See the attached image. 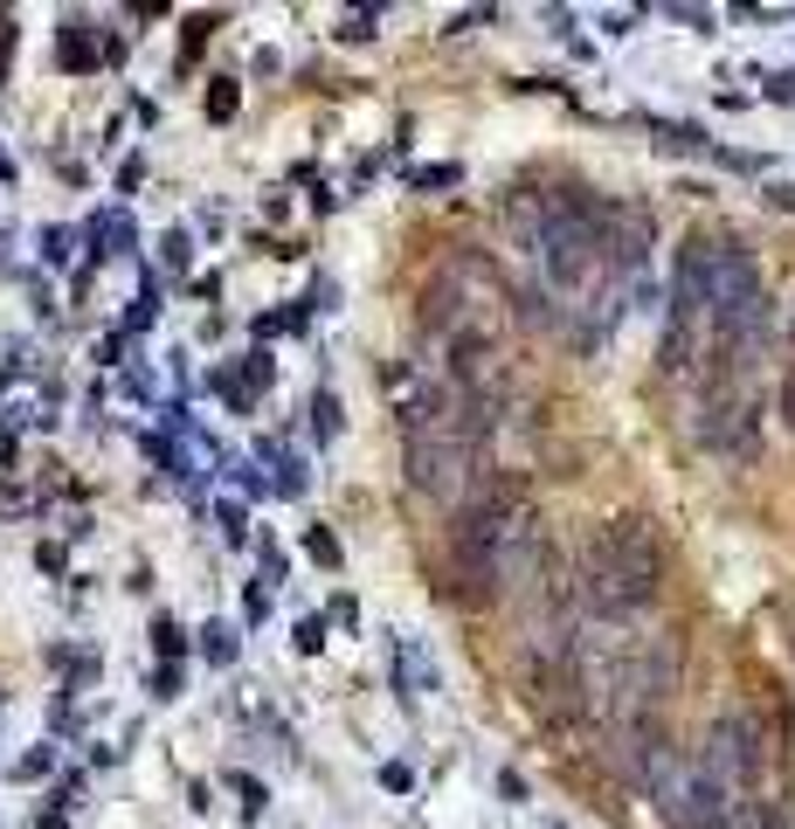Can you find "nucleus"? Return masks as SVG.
Wrapping results in <instances>:
<instances>
[{"mask_svg": "<svg viewBox=\"0 0 795 829\" xmlns=\"http://www.w3.org/2000/svg\"><path fill=\"white\" fill-rule=\"evenodd\" d=\"M304 547H312V560H325V567H340V539H332L325 526H312V532H304Z\"/></svg>", "mask_w": 795, "mask_h": 829, "instance_id": "nucleus-5", "label": "nucleus"}, {"mask_svg": "<svg viewBox=\"0 0 795 829\" xmlns=\"http://www.w3.org/2000/svg\"><path fill=\"white\" fill-rule=\"evenodd\" d=\"M416 187H456V166H429V173H416Z\"/></svg>", "mask_w": 795, "mask_h": 829, "instance_id": "nucleus-8", "label": "nucleus"}, {"mask_svg": "<svg viewBox=\"0 0 795 829\" xmlns=\"http://www.w3.org/2000/svg\"><path fill=\"white\" fill-rule=\"evenodd\" d=\"M201 650H208V664H228V657H236V629L208 622V629H201Z\"/></svg>", "mask_w": 795, "mask_h": 829, "instance_id": "nucleus-3", "label": "nucleus"}, {"mask_svg": "<svg viewBox=\"0 0 795 829\" xmlns=\"http://www.w3.org/2000/svg\"><path fill=\"white\" fill-rule=\"evenodd\" d=\"M581 602L588 615H609V622H623L636 609H651L657 602V581H664V547H657V532H651V518H609V526L588 532V547H581Z\"/></svg>", "mask_w": 795, "mask_h": 829, "instance_id": "nucleus-1", "label": "nucleus"}, {"mask_svg": "<svg viewBox=\"0 0 795 829\" xmlns=\"http://www.w3.org/2000/svg\"><path fill=\"white\" fill-rule=\"evenodd\" d=\"M312 429H319V443H325V435H340V401H332V395H312Z\"/></svg>", "mask_w": 795, "mask_h": 829, "instance_id": "nucleus-4", "label": "nucleus"}, {"mask_svg": "<svg viewBox=\"0 0 795 829\" xmlns=\"http://www.w3.org/2000/svg\"><path fill=\"white\" fill-rule=\"evenodd\" d=\"M720 782L740 795L761 774V733H754V719H740V712H727V719H712V733H706V754H699Z\"/></svg>", "mask_w": 795, "mask_h": 829, "instance_id": "nucleus-2", "label": "nucleus"}, {"mask_svg": "<svg viewBox=\"0 0 795 829\" xmlns=\"http://www.w3.org/2000/svg\"><path fill=\"white\" fill-rule=\"evenodd\" d=\"M788 353H795V319H788Z\"/></svg>", "mask_w": 795, "mask_h": 829, "instance_id": "nucleus-11", "label": "nucleus"}, {"mask_svg": "<svg viewBox=\"0 0 795 829\" xmlns=\"http://www.w3.org/2000/svg\"><path fill=\"white\" fill-rule=\"evenodd\" d=\"M208 118H236V84H228V76H215V90H208Z\"/></svg>", "mask_w": 795, "mask_h": 829, "instance_id": "nucleus-6", "label": "nucleus"}, {"mask_svg": "<svg viewBox=\"0 0 795 829\" xmlns=\"http://www.w3.org/2000/svg\"><path fill=\"white\" fill-rule=\"evenodd\" d=\"M782 408H788V429H795V380H788V395H782Z\"/></svg>", "mask_w": 795, "mask_h": 829, "instance_id": "nucleus-10", "label": "nucleus"}, {"mask_svg": "<svg viewBox=\"0 0 795 829\" xmlns=\"http://www.w3.org/2000/svg\"><path fill=\"white\" fill-rule=\"evenodd\" d=\"M340 35H346V42H367V35H374V14H346Z\"/></svg>", "mask_w": 795, "mask_h": 829, "instance_id": "nucleus-9", "label": "nucleus"}, {"mask_svg": "<svg viewBox=\"0 0 795 829\" xmlns=\"http://www.w3.org/2000/svg\"><path fill=\"white\" fill-rule=\"evenodd\" d=\"M319 643H325V622L304 615V622H298V650H319Z\"/></svg>", "mask_w": 795, "mask_h": 829, "instance_id": "nucleus-7", "label": "nucleus"}]
</instances>
